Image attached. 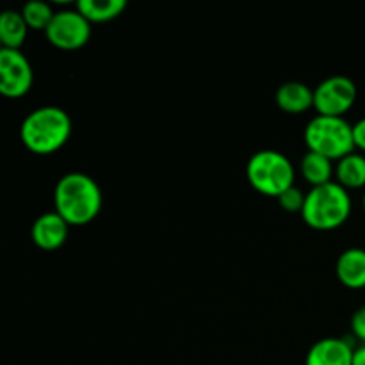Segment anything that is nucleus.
Returning a JSON list of instances; mask_svg holds the SVG:
<instances>
[{
	"mask_svg": "<svg viewBox=\"0 0 365 365\" xmlns=\"http://www.w3.org/2000/svg\"><path fill=\"white\" fill-rule=\"evenodd\" d=\"M27 32L29 27L21 16V11H0V43L4 48L21 50V45L27 39Z\"/></svg>",
	"mask_w": 365,
	"mask_h": 365,
	"instance_id": "obj_13",
	"label": "nucleus"
},
{
	"mask_svg": "<svg viewBox=\"0 0 365 365\" xmlns=\"http://www.w3.org/2000/svg\"><path fill=\"white\" fill-rule=\"evenodd\" d=\"M351 214V196L337 182L312 187L305 195L302 217L310 228L330 232L341 228Z\"/></svg>",
	"mask_w": 365,
	"mask_h": 365,
	"instance_id": "obj_3",
	"label": "nucleus"
},
{
	"mask_svg": "<svg viewBox=\"0 0 365 365\" xmlns=\"http://www.w3.org/2000/svg\"><path fill=\"white\" fill-rule=\"evenodd\" d=\"M335 274L344 287L351 291L365 289V250L349 248L339 255Z\"/></svg>",
	"mask_w": 365,
	"mask_h": 365,
	"instance_id": "obj_11",
	"label": "nucleus"
},
{
	"mask_svg": "<svg viewBox=\"0 0 365 365\" xmlns=\"http://www.w3.org/2000/svg\"><path fill=\"white\" fill-rule=\"evenodd\" d=\"M277 200H278V205H280L284 210H287V212L302 214L303 203H305V195H303V192L299 191L296 185H292L291 189H287L285 192H282Z\"/></svg>",
	"mask_w": 365,
	"mask_h": 365,
	"instance_id": "obj_18",
	"label": "nucleus"
},
{
	"mask_svg": "<svg viewBox=\"0 0 365 365\" xmlns=\"http://www.w3.org/2000/svg\"><path fill=\"white\" fill-rule=\"evenodd\" d=\"M34 82V71L21 50H0V95L20 98L27 95Z\"/></svg>",
	"mask_w": 365,
	"mask_h": 365,
	"instance_id": "obj_8",
	"label": "nucleus"
},
{
	"mask_svg": "<svg viewBox=\"0 0 365 365\" xmlns=\"http://www.w3.org/2000/svg\"><path fill=\"white\" fill-rule=\"evenodd\" d=\"M356 84L346 75L328 77L314 89V109L319 116L342 118L356 102Z\"/></svg>",
	"mask_w": 365,
	"mask_h": 365,
	"instance_id": "obj_6",
	"label": "nucleus"
},
{
	"mask_svg": "<svg viewBox=\"0 0 365 365\" xmlns=\"http://www.w3.org/2000/svg\"><path fill=\"white\" fill-rule=\"evenodd\" d=\"M53 9L50 4L43 2V0H31L21 7V16H24L25 24L32 31H46L53 18Z\"/></svg>",
	"mask_w": 365,
	"mask_h": 365,
	"instance_id": "obj_17",
	"label": "nucleus"
},
{
	"mask_svg": "<svg viewBox=\"0 0 365 365\" xmlns=\"http://www.w3.org/2000/svg\"><path fill=\"white\" fill-rule=\"evenodd\" d=\"M351 331L359 341L365 342V305L360 307L351 317Z\"/></svg>",
	"mask_w": 365,
	"mask_h": 365,
	"instance_id": "obj_19",
	"label": "nucleus"
},
{
	"mask_svg": "<svg viewBox=\"0 0 365 365\" xmlns=\"http://www.w3.org/2000/svg\"><path fill=\"white\" fill-rule=\"evenodd\" d=\"M364 210H365V195H364Z\"/></svg>",
	"mask_w": 365,
	"mask_h": 365,
	"instance_id": "obj_22",
	"label": "nucleus"
},
{
	"mask_svg": "<svg viewBox=\"0 0 365 365\" xmlns=\"http://www.w3.org/2000/svg\"><path fill=\"white\" fill-rule=\"evenodd\" d=\"M246 178L257 192L278 198L296 180L294 164L278 150H260L246 164Z\"/></svg>",
	"mask_w": 365,
	"mask_h": 365,
	"instance_id": "obj_4",
	"label": "nucleus"
},
{
	"mask_svg": "<svg viewBox=\"0 0 365 365\" xmlns=\"http://www.w3.org/2000/svg\"><path fill=\"white\" fill-rule=\"evenodd\" d=\"M351 365H365V344L356 348L353 351V364Z\"/></svg>",
	"mask_w": 365,
	"mask_h": 365,
	"instance_id": "obj_21",
	"label": "nucleus"
},
{
	"mask_svg": "<svg viewBox=\"0 0 365 365\" xmlns=\"http://www.w3.org/2000/svg\"><path fill=\"white\" fill-rule=\"evenodd\" d=\"M353 143H355V148L365 152V118L353 125Z\"/></svg>",
	"mask_w": 365,
	"mask_h": 365,
	"instance_id": "obj_20",
	"label": "nucleus"
},
{
	"mask_svg": "<svg viewBox=\"0 0 365 365\" xmlns=\"http://www.w3.org/2000/svg\"><path fill=\"white\" fill-rule=\"evenodd\" d=\"M71 118L64 109L43 106L31 110L20 125V139L25 148L38 155L56 153L70 141Z\"/></svg>",
	"mask_w": 365,
	"mask_h": 365,
	"instance_id": "obj_2",
	"label": "nucleus"
},
{
	"mask_svg": "<svg viewBox=\"0 0 365 365\" xmlns=\"http://www.w3.org/2000/svg\"><path fill=\"white\" fill-rule=\"evenodd\" d=\"M102 203L103 196L98 182L82 171L63 175L53 189L56 212L70 227H82L96 220Z\"/></svg>",
	"mask_w": 365,
	"mask_h": 365,
	"instance_id": "obj_1",
	"label": "nucleus"
},
{
	"mask_svg": "<svg viewBox=\"0 0 365 365\" xmlns=\"http://www.w3.org/2000/svg\"><path fill=\"white\" fill-rule=\"evenodd\" d=\"M68 235H70V225L56 210L41 214L31 228L32 242L45 252H53L64 246Z\"/></svg>",
	"mask_w": 365,
	"mask_h": 365,
	"instance_id": "obj_9",
	"label": "nucleus"
},
{
	"mask_svg": "<svg viewBox=\"0 0 365 365\" xmlns=\"http://www.w3.org/2000/svg\"><path fill=\"white\" fill-rule=\"evenodd\" d=\"M299 171H302L303 178L312 187H317V185H324L328 182H331L335 168L334 163L330 159H327V157L319 155L316 152H307L303 155L302 164H299Z\"/></svg>",
	"mask_w": 365,
	"mask_h": 365,
	"instance_id": "obj_16",
	"label": "nucleus"
},
{
	"mask_svg": "<svg viewBox=\"0 0 365 365\" xmlns=\"http://www.w3.org/2000/svg\"><path fill=\"white\" fill-rule=\"evenodd\" d=\"M4 48V46H2V43H0V50H2Z\"/></svg>",
	"mask_w": 365,
	"mask_h": 365,
	"instance_id": "obj_23",
	"label": "nucleus"
},
{
	"mask_svg": "<svg viewBox=\"0 0 365 365\" xmlns=\"http://www.w3.org/2000/svg\"><path fill=\"white\" fill-rule=\"evenodd\" d=\"M353 351L355 349L344 339H321L307 353L305 365H351Z\"/></svg>",
	"mask_w": 365,
	"mask_h": 365,
	"instance_id": "obj_10",
	"label": "nucleus"
},
{
	"mask_svg": "<svg viewBox=\"0 0 365 365\" xmlns=\"http://www.w3.org/2000/svg\"><path fill=\"white\" fill-rule=\"evenodd\" d=\"M45 36L52 46L71 52L88 45L91 38V24L77 9L56 11Z\"/></svg>",
	"mask_w": 365,
	"mask_h": 365,
	"instance_id": "obj_7",
	"label": "nucleus"
},
{
	"mask_svg": "<svg viewBox=\"0 0 365 365\" xmlns=\"http://www.w3.org/2000/svg\"><path fill=\"white\" fill-rule=\"evenodd\" d=\"M335 178L337 184L342 185L346 191L351 189H364L365 187V157L360 153H349L337 160L335 166Z\"/></svg>",
	"mask_w": 365,
	"mask_h": 365,
	"instance_id": "obj_14",
	"label": "nucleus"
},
{
	"mask_svg": "<svg viewBox=\"0 0 365 365\" xmlns=\"http://www.w3.org/2000/svg\"><path fill=\"white\" fill-rule=\"evenodd\" d=\"M127 9L125 0H78L77 11L89 24H106Z\"/></svg>",
	"mask_w": 365,
	"mask_h": 365,
	"instance_id": "obj_15",
	"label": "nucleus"
},
{
	"mask_svg": "<svg viewBox=\"0 0 365 365\" xmlns=\"http://www.w3.org/2000/svg\"><path fill=\"white\" fill-rule=\"evenodd\" d=\"M274 100H277V106L285 113L302 114L314 107V91L303 82L291 81L278 88Z\"/></svg>",
	"mask_w": 365,
	"mask_h": 365,
	"instance_id": "obj_12",
	"label": "nucleus"
},
{
	"mask_svg": "<svg viewBox=\"0 0 365 365\" xmlns=\"http://www.w3.org/2000/svg\"><path fill=\"white\" fill-rule=\"evenodd\" d=\"M303 139L309 152H316L327 157L331 163L341 160L355 150L353 143V125L344 118L334 116H314L307 123Z\"/></svg>",
	"mask_w": 365,
	"mask_h": 365,
	"instance_id": "obj_5",
	"label": "nucleus"
}]
</instances>
